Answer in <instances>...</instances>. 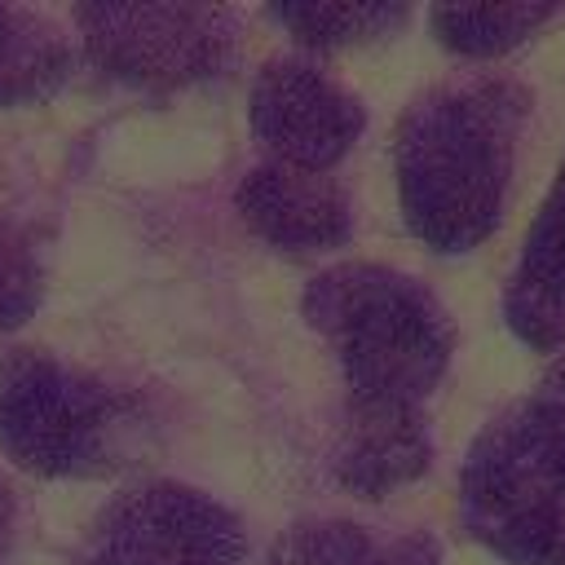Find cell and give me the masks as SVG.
<instances>
[{"label": "cell", "instance_id": "6da1fadb", "mask_svg": "<svg viewBox=\"0 0 565 565\" xmlns=\"http://www.w3.org/2000/svg\"><path fill=\"white\" fill-rule=\"evenodd\" d=\"M530 93L516 79L463 75L419 93L393 132V181L406 230L433 252L486 243L508 207Z\"/></svg>", "mask_w": 565, "mask_h": 565}, {"label": "cell", "instance_id": "7a4b0ae2", "mask_svg": "<svg viewBox=\"0 0 565 565\" xmlns=\"http://www.w3.org/2000/svg\"><path fill=\"white\" fill-rule=\"evenodd\" d=\"M300 318L331 349L353 411H424L455 353V318L441 296L375 260L313 274Z\"/></svg>", "mask_w": 565, "mask_h": 565}, {"label": "cell", "instance_id": "3957f363", "mask_svg": "<svg viewBox=\"0 0 565 565\" xmlns=\"http://www.w3.org/2000/svg\"><path fill=\"white\" fill-rule=\"evenodd\" d=\"M150 433L146 402L57 353L22 349L0 366V450L35 477H110Z\"/></svg>", "mask_w": 565, "mask_h": 565}, {"label": "cell", "instance_id": "277c9868", "mask_svg": "<svg viewBox=\"0 0 565 565\" xmlns=\"http://www.w3.org/2000/svg\"><path fill=\"white\" fill-rule=\"evenodd\" d=\"M468 534L508 565H565V406L525 397L494 415L459 472Z\"/></svg>", "mask_w": 565, "mask_h": 565}, {"label": "cell", "instance_id": "5b68a950", "mask_svg": "<svg viewBox=\"0 0 565 565\" xmlns=\"http://www.w3.org/2000/svg\"><path fill=\"white\" fill-rule=\"evenodd\" d=\"M71 22L84 40V53L110 79L150 93L216 79L238 62L243 49V9L234 4H75Z\"/></svg>", "mask_w": 565, "mask_h": 565}, {"label": "cell", "instance_id": "8992f818", "mask_svg": "<svg viewBox=\"0 0 565 565\" xmlns=\"http://www.w3.org/2000/svg\"><path fill=\"white\" fill-rule=\"evenodd\" d=\"M243 521L181 481L119 494L93 516L79 547V565H243Z\"/></svg>", "mask_w": 565, "mask_h": 565}, {"label": "cell", "instance_id": "52a82bcc", "mask_svg": "<svg viewBox=\"0 0 565 565\" xmlns=\"http://www.w3.org/2000/svg\"><path fill=\"white\" fill-rule=\"evenodd\" d=\"M247 119L269 163L300 172H331L366 128L362 97L305 57H269L256 71Z\"/></svg>", "mask_w": 565, "mask_h": 565}, {"label": "cell", "instance_id": "ba28073f", "mask_svg": "<svg viewBox=\"0 0 565 565\" xmlns=\"http://www.w3.org/2000/svg\"><path fill=\"white\" fill-rule=\"evenodd\" d=\"M243 225L278 252H327L353 234L349 190L327 172L256 163L234 190Z\"/></svg>", "mask_w": 565, "mask_h": 565}, {"label": "cell", "instance_id": "9c48e42d", "mask_svg": "<svg viewBox=\"0 0 565 565\" xmlns=\"http://www.w3.org/2000/svg\"><path fill=\"white\" fill-rule=\"evenodd\" d=\"M503 322L539 353L565 344V163L556 168L530 230L521 260L503 287Z\"/></svg>", "mask_w": 565, "mask_h": 565}, {"label": "cell", "instance_id": "30bf717a", "mask_svg": "<svg viewBox=\"0 0 565 565\" xmlns=\"http://www.w3.org/2000/svg\"><path fill=\"white\" fill-rule=\"evenodd\" d=\"M433 459V437L424 411H353L344 406V428L335 441L331 472L358 499H388L411 486Z\"/></svg>", "mask_w": 565, "mask_h": 565}, {"label": "cell", "instance_id": "8fae6325", "mask_svg": "<svg viewBox=\"0 0 565 565\" xmlns=\"http://www.w3.org/2000/svg\"><path fill=\"white\" fill-rule=\"evenodd\" d=\"M71 71L62 26L26 4H0V106L53 93Z\"/></svg>", "mask_w": 565, "mask_h": 565}, {"label": "cell", "instance_id": "7c38bea8", "mask_svg": "<svg viewBox=\"0 0 565 565\" xmlns=\"http://www.w3.org/2000/svg\"><path fill=\"white\" fill-rule=\"evenodd\" d=\"M552 13L556 4L543 0H446L428 9V31L441 49L486 62L525 44Z\"/></svg>", "mask_w": 565, "mask_h": 565}, {"label": "cell", "instance_id": "4fadbf2b", "mask_svg": "<svg viewBox=\"0 0 565 565\" xmlns=\"http://www.w3.org/2000/svg\"><path fill=\"white\" fill-rule=\"evenodd\" d=\"M274 18L305 49H349L393 40L411 22V4L397 0H287L274 4Z\"/></svg>", "mask_w": 565, "mask_h": 565}, {"label": "cell", "instance_id": "5bb4252c", "mask_svg": "<svg viewBox=\"0 0 565 565\" xmlns=\"http://www.w3.org/2000/svg\"><path fill=\"white\" fill-rule=\"evenodd\" d=\"M380 543L340 516H309L282 530L269 552V565H375Z\"/></svg>", "mask_w": 565, "mask_h": 565}, {"label": "cell", "instance_id": "9a60e30c", "mask_svg": "<svg viewBox=\"0 0 565 565\" xmlns=\"http://www.w3.org/2000/svg\"><path fill=\"white\" fill-rule=\"evenodd\" d=\"M40 291H44V269L31 243L9 221H0V335L35 313Z\"/></svg>", "mask_w": 565, "mask_h": 565}]
</instances>
